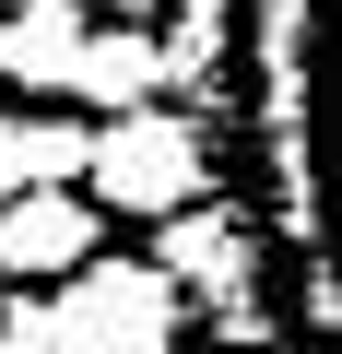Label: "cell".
<instances>
[{
	"mask_svg": "<svg viewBox=\"0 0 342 354\" xmlns=\"http://www.w3.org/2000/svg\"><path fill=\"white\" fill-rule=\"evenodd\" d=\"M83 165H95V130H83V118H0V201L71 189Z\"/></svg>",
	"mask_w": 342,
	"mask_h": 354,
	"instance_id": "obj_7",
	"label": "cell"
},
{
	"mask_svg": "<svg viewBox=\"0 0 342 354\" xmlns=\"http://www.w3.org/2000/svg\"><path fill=\"white\" fill-rule=\"evenodd\" d=\"M153 260H165V283H178V295L236 307V283H248V225L213 213V201H189V213H165V225H153Z\"/></svg>",
	"mask_w": 342,
	"mask_h": 354,
	"instance_id": "obj_4",
	"label": "cell"
},
{
	"mask_svg": "<svg viewBox=\"0 0 342 354\" xmlns=\"http://www.w3.org/2000/svg\"><path fill=\"white\" fill-rule=\"evenodd\" d=\"M83 12H118V24H153L165 0H83Z\"/></svg>",
	"mask_w": 342,
	"mask_h": 354,
	"instance_id": "obj_9",
	"label": "cell"
},
{
	"mask_svg": "<svg viewBox=\"0 0 342 354\" xmlns=\"http://www.w3.org/2000/svg\"><path fill=\"white\" fill-rule=\"evenodd\" d=\"M153 95H165V36L153 24H95L83 59H71V106L118 118V106H153Z\"/></svg>",
	"mask_w": 342,
	"mask_h": 354,
	"instance_id": "obj_6",
	"label": "cell"
},
{
	"mask_svg": "<svg viewBox=\"0 0 342 354\" xmlns=\"http://www.w3.org/2000/svg\"><path fill=\"white\" fill-rule=\"evenodd\" d=\"M83 260H95V201H83V189L0 201V272H12V283H71Z\"/></svg>",
	"mask_w": 342,
	"mask_h": 354,
	"instance_id": "obj_3",
	"label": "cell"
},
{
	"mask_svg": "<svg viewBox=\"0 0 342 354\" xmlns=\"http://www.w3.org/2000/svg\"><path fill=\"white\" fill-rule=\"evenodd\" d=\"M201 189H213V153H201V130H189L178 106H118V118H95V165H83V201H95V213L165 225V213H189Z\"/></svg>",
	"mask_w": 342,
	"mask_h": 354,
	"instance_id": "obj_1",
	"label": "cell"
},
{
	"mask_svg": "<svg viewBox=\"0 0 342 354\" xmlns=\"http://www.w3.org/2000/svg\"><path fill=\"white\" fill-rule=\"evenodd\" d=\"M59 307V354H178V283H165V260H83L71 283H48Z\"/></svg>",
	"mask_w": 342,
	"mask_h": 354,
	"instance_id": "obj_2",
	"label": "cell"
},
{
	"mask_svg": "<svg viewBox=\"0 0 342 354\" xmlns=\"http://www.w3.org/2000/svg\"><path fill=\"white\" fill-rule=\"evenodd\" d=\"M0 354H59V307H48V283H24L12 307H0Z\"/></svg>",
	"mask_w": 342,
	"mask_h": 354,
	"instance_id": "obj_8",
	"label": "cell"
},
{
	"mask_svg": "<svg viewBox=\"0 0 342 354\" xmlns=\"http://www.w3.org/2000/svg\"><path fill=\"white\" fill-rule=\"evenodd\" d=\"M83 36H95L83 0H12V12H0V83H24V95H71Z\"/></svg>",
	"mask_w": 342,
	"mask_h": 354,
	"instance_id": "obj_5",
	"label": "cell"
}]
</instances>
